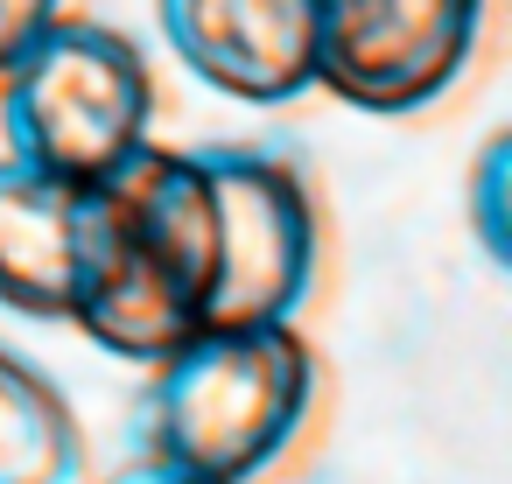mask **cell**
I'll list each match as a JSON object with an SVG mask.
<instances>
[{
  "mask_svg": "<svg viewBox=\"0 0 512 484\" xmlns=\"http://www.w3.org/2000/svg\"><path fill=\"white\" fill-rule=\"evenodd\" d=\"M155 127V71L113 22L57 15L0 64V134L8 155L50 183L113 176Z\"/></svg>",
  "mask_w": 512,
  "mask_h": 484,
  "instance_id": "cell-3",
  "label": "cell"
},
{
  "mask_svg": "<svg viewBox=\"0 0 512 484\" xmlns=\"http://www.w3.org/2000/svg\"><path fill=\"white\" fill-rule=\"evenodd\" d=\"M78 197L71 183H50L0 162V309L64 323L71 316V267H78Z\"/></svg>",
  "mask_w": 512,
  "mask_h": 484,
  "instance_id": "cell-7",
  "label": "cell"
},
{
  "mask_svg": "<svg viewBox=\"0 0 512 484\" xmlns=\"http://www.w3.org/2000/svg\"><path fill=\"white\" fill-rule=\"evenodd\" d=\"M484 43V0H316V85L372 120L428 113Z\"/></svg>",
  "mask_w": 512,
  "mask_h": 484,
  "instance_id": "cell-5",
  "label": "cell"
},
{
  "mask_svg": "<svg viewBox=\"0 0 512 484\" xmlns=\"http://www.w3.org/2000/svg\"><path fill=\"white\" fill-rule=\"evenodd\" d=\"M162 43L190 78L246 106H288L316 85V0H155Z\"/></svg>",
  "mask_w": 512,
  "mask_h": 484,
  "instance_id": "cell-6",
  "label": "cell"
},
{
  "mask_svg": "<svg viewBox=\"0 0 512 484\" xmlns=\"http://www.w3.org/2000/svg\"><path fill=\"white\" fill-rule=\"evenodd\" d=\"M92 442L71 393L0 344V484H85Z\"/></svg>",
  "mask_w": 512,
  "mask_h": 484,
  "instance_id": "cell-8",
  "label": "cell"
},
{
  "mask_svg": "<svg viewBox=\"0 0 512 484\" xmlns=\"http://www.w3.org/2000/svg\"><path fill=\"white\" fill-rule=\"evenodd\" d=\"M211 183L190 148L141 141L113 176L78 197V267H71V323L134 365L169 358L204 330L211 302Z\"/></svg>",
  "mask_w": 512,
  "mask_h": 484,
  "instance_id": "cell-1",
  "label": "cell"
},
{
  "mask_svg": "<svg viewBox=\"0 0 512 484\" xmlns=\"http://www.w3.org/2000/svg\"><path fill=\"white\" fill-rule=\"evenodd\" d=\"M316 407L323 365L295 323L197 330L148 365L134 407V456L218 484H260L295 463L316 428Z\"/></svg>",
  "mask_w": 512,
  "mask_h": 484,
  "instance_id": "cell-2",
  "label": "cell"
},
{
  "mask_svg": "<svg viewBox=\"0 0 512 484\" xmlns=\"http://www.w3.org/2000/svg\"><path fill=\"white\" fill-rule=\"evenodd\" d=\"M106 484H218V477H190V470H169V463H127L120 477H106Z\"/></svg>",
  "mask_w": 512,
  "mask_h": 484,
  "instance_id": "cell-10",
  "label": "cell"
},
{
  "mask_svg": "<svg viewBox=\"0 0 512 484\" xmlns=\"http://www.w3.org/2000/svg\"><path fill=\"white\" fill-rule=\"evenodd\" d=\"M211 183V302L204 330L295 323L323 281V204L295 148L281 141H204L190 148Z\"/></svg>",
  "mask_w": 512,
  "mask_h": 484,
  "instance_id": "cell-4",
  "label": "cell"
},
{
  "mask_svg": "<svg viewBox=\"0 0 512 484\" xmlns=\"http://www.w3.org/2000/svg\"><path fill=\"white\" fill-rule=\"evenodd\" d=\"M64 8H71V0H0V64H8L36 29H50Z\"/></svg>",
  "mask_w": 512,
  "mask_h": 484,
  "instance_id": "cell-9",
  "label": "cell"
}]
</instances>
